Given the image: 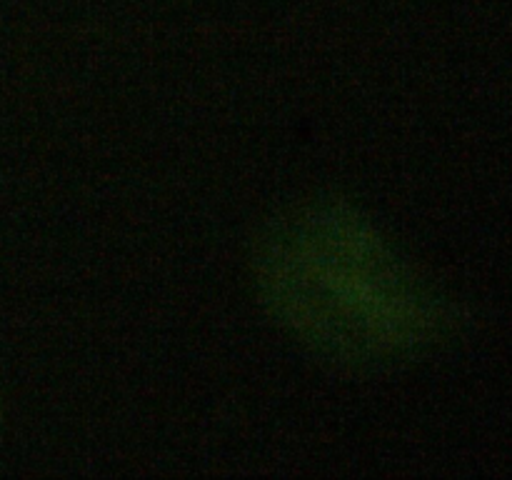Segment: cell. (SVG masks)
I'll use <instances>...</instances> for the list:
<instances>
[{
    "label": "cell",
    "instance_id": "6da1fadb",
    "mask_svg": "<svg viewBox=\"0 0 512 480\" xmlns=\"http://www.w3.org/2000/svg\"><path fill=\"white\" fill-rule=\"evenodd\" d=\"M280 305L298 325L345 350L410 345L440 323L438 305L360 225L333 218L298 223L270 258Z\"/></svg>",
    "mask_w": 512,
    "mask_h": 480
}]
</instances>
